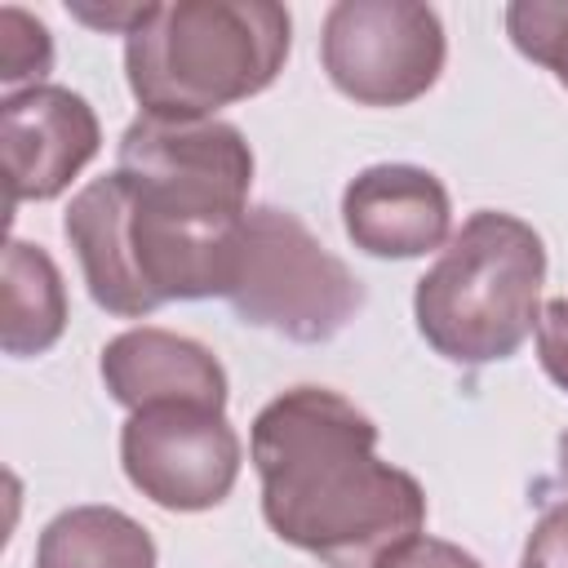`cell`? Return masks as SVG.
Listing matches in <instances>:
<instances>
[{"instance_id": "9a60e30c", "label": "cell", "mask_w": 568, "mask_h": 568, "mask_svg": "<svg viewBox=\"0 0 568 568\" xmlns=\"http://www.w3.org/2000/svg\"><path fill=\"white\" fill-rule=\"evenodd\" d=\"M53 67V40L49 27L40 18H31L18 4L0 9V80L4 84H40V75H49Z\"/></svg>"}, {"instance_id": "7a4b0ae2", "label": "cell", "mask_w": 568, "mask_h": 568, "mask_svg": "<svg viewBox=\"0 0 568 568\" xmlns=\"http://www.w3.org/2000/svg\"><path fill=\"white\" fill-rule=\"evenodd\" d=\"M244 217L240 200L115 169L71 200L62 231L89 297L111 315L142 320L164 302L226 297Z\"/></svg>"}, {"instance_id": "5b68a950", "label": "cell", "mask_w": 568, "mask_h": 568, "mask_svg": "<svg viewBox=\"0 0 568 568\" xmlns=\"http://www.w3.org/2000/svg\"><path fill=\"white\" fill-rule=\"evenodd\" d=\"M226 302L244 324L315 346L355 320L364 288L297 213L257 204L240 231V262Z\"/></svg>"}, {"instance_id": "2e32d148", "label": "cell", "mask_w": 568, "mask_h": 568, "mask_svg": "<svg viewBox=\"0 0 568 568\" xmlns=\"http://www.w3.org/2000/svg\"><path fill=\"white\" fill-rule=\"evenodd\" d=\"M537 359L546 377L568 390V297H555L537 315Z\"/></svg>"}, {"instance_id": "d6986e66", "label": "cell", "mask_w": 568, "mask_h": 568, "mask_svg": "<svg viewBox=\"0 0 568 568\" xmlns=\"http://www.w3.org/2000/svg\"><path fill=\"white\" fill-rule=\"evenodd\" d=\"M146 9H151V4H106V9H93V4H84V0H71V13H75L80 22L102 27V31H124V36L146 18Z\"/></svg>"}, {"instance_id": "5bb4252c", "label": "cell", "mask_w": 568, "mask_h": 568, "mask_svg": "<svg viewBox=\"0 0 568 568\" xmlns=\"http://www.w3.org/2000/svg\"><path fill=\"white\" fill-rule=\"evenodd\" d=\"M506 31L524 58L555 71L568 89V0H515L506 4Z\"/></svg>"}, {"instance_id": "ffe728a7", "label": "cell", "mask_w": 568, "mask_h": 568, "mask_svg": "<svg viewBox=\"0 0 568 568\" xmlns=\"http://www.w3.org/2000/svg\"><path fill=\"white\" fill-rule=\"evenodd\" d=\"M559 475H564V484H568V430L559 435Z\"/></svg>"}, {"instance_id": "6da1fadb", "label": "cell", "mask_w": 568, "mask_h": 568, "mask_svg": "<svg viewBox=\"0 0 568 568\" xmlns=\"http://www.w3.org/2000/svg\"><path fill=\"white\" fill-rule=\"evenodd\" d=\"M271 532L324 568H377L426 528L422 484L377 457V426L324 386L275 395L248 430Z\"/></svg>"}, {"instance_id": "8fae6325", "label": "cell", "mask_w": 568, "mask_h": 568, "mask_svg": "<svg viewBox=\"0 0 568 568\" xmlns=\"http://www.w3.org/2000/svg\"><path fill=\"white\" fill-rule=\"evenodd\" d=\"M102 382L129 413L200 404L226 413V368L209 346L169 328H129L102 346Z\"/></svg>"}, {"instance_id": "52a82bcc", "label": "cell", "mask_w": 568, "mask_h": 568, "mask_svg": "<svg viewBox=\"0 0 568 568\" xmlns=\"http://www.w3.org/2000/svg\"><path fill=\"white\" fill-rule=\"evenodd\" d=\"M129 484L160 510H213L240 479V435L217 408L160 404L129 413L120 430Z\"/></svg>"}, {"instance_id": "e0dca14e", "label": "cell", "mask_w": 568, "mask_h": 568, "mask_svg": "<svg viewBox=\"0 0 568 568\" xmlns=\"http://www.w3.org/2000/svg\"><path fill=\"white\" fill-rule=\"evenodd\" d=\"M519 568H568V501L564 506H550L532 524Z\"/></svg>"}, {"instance_id": "4fadbf2b", "label": "cell", "mask_w": 568, "mask_h": 568, "mask_svg": "<svg viewBox=\"0 0 568 568\" xmlns=\"http://www.w3.org/2000/svg\"><path fill=\"white\" fill-rule=\"evenodd\" d=\"M67 328V288L62 271L40 244L9 240L4 244V320L0 346L4 355H44Z\"/></svg>"}, {"instance_id": "30bf717a", "label": "cell", "mask_w": 568, "mask_h": 568, "mask_svg": "<svg viewBox=\"0 0 568 568\" xmlns=\"http://www.w3.org/2000/svg\"><path fill=\"white\" fill-rule=\"evenodd\" d=\"M124 173L169 178L182 186H200L226 200L248 204L253 182V151L244 133L226 120H164V115H138L120 138Z\"/></svg>"}, {"instance_id": "7c38bea8", "label": "cell", "mask_w": 568, "mask_h": 568, "mask_svg": "<svg viewBox=\"0 0 568 568\" xmlns=\"http://www.w3.org/2000/svg\"><path fill=\"white\" fill-rule=\"evenodd\" d=\"M36 568H155V541L115 506H71L44 524Z\"/></svg>"}, {"instance_id": "ba28073f", "label": "cell", "mask_w": 568, "mask_h": 568, "mask_svg": "<svg viewBox=\"0 0 568 568\" xmlns=\"http://www.w3.org/2000/svg\"><path fill=\"white\" fill-rule=\"evenodd\" d=\"M102 129L93 106L62 84H27L0 102V151L9 209L53 200L98 155Z\"/></svg>"}, {"instance_id": "277c9868", "label": "cell", "mask_w": 568, "mask_h": 568, "mask_svg": "<svg viewBox=\"0 0 568 568\" xmlns=\"http://www.w3.org/2000/svg\"><path fill=\"white\" fill-rule=\"evenodd\" d=\"M546 284L541 235L515 213L479 209L417 280L413 315L426 346L453 364L510 359L537 328Z\"/></svg>"}, {"instance_id": "8992f818", "label": "cell", "mask_w": 568, "mask_h": 568, "mask_svg": "<svg viewBox=\"0 0 568 568\" xmlns=\"http://www.w3.org/2000/svg\"><path fill=\"white\" fill-rule=\"evenodd\" d=\"M444 22L417 0H337L320 58L337 93L359 106H408L444 71Z\"/></svg>"}, {"instance_id": "3957f363", "label": "cell", "mask_w": 568, "mask_h": 568, "mask_svg": "<svg viewBox=\"0 0 568 568\" xmlns=\"http://www.w3.org/2000/svg\"><path fill=\"white\" fill-rule=\"evenodd\" d=\"M293 18L271 0L151 4L124 36V75L142 115L213 120L217 106L262 93L288 58Z\"/></svg>"}, {"instance_id": "9c48e42d", "label": "cell", "mask_w": 568, "mask_h": 568, "mask_svg": "<svg viewBox=\"0 0 568 568\" xmlns=\"http://www.w3.org/2000/svg\"><path fill=\"white\" fill-rule=\"evenodd\" d=\"M342 226L368 257H422L448 244L453 204L430 169L373 164L346 182Z\"/></svg>"}, {"instance_id": "ac0fdd59", "label": "cell", "mask_w": 568, "mask_h": 568, "mask_svg": "<svg viewBox=\"0 0 568 568\" xmlns=\"http://www.w3.org/2000/svg\"><path fill=\"white\" fill-rule=\"evenodd\" d=\"M377 568H479V559L466 555V550L453 546V541H439V537L417 532L413 541H404V546H395L386 559H377Z\"/></svg>"}]
</instances>
